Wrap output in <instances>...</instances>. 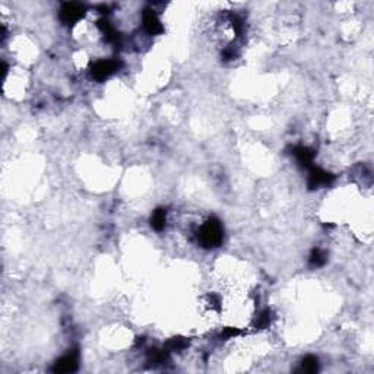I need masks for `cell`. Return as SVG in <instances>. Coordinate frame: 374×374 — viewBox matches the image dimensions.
<instances>
[{
	"instance_id": "6da1fadb",
	"label": "cell",
	"mask_w": 374,
	"mask_h": 374,
	"mask_svg": "<svg viewBox=\"0 0 374 374\" xmlns=\"http://www.w3.org/2000/svg\"><path fill=\"white\" fill-rule=\"evenodd\" d=\"M199 242L203 247H215L222 242V227L220 221L212 218L199 231Z\"/></svg>"
},
{
	"instance_id": "7a4b0ae2",
	"label": "cell",
	"mask_w": 374,
	"mask_h": 374,
	"mask_svg": "<svg viewBox=\"0 0 374 374\" xmlns=\"http://www.w3.org/2000/svg\"><path fill=\"white\" fill-rule=\"evenodd\" d=\"M120 67V63L117 60H99L92 66V76L97 81H104L113 75Z\"/></svg>"
},
{
	"instance_id": "3957f363",
	"label": "cell",
	"mask_w": 374,
	"mask_h": 374,
	"mask_svg": "<svg viewBox=\"0 0 374 374\" xmlns=\"http://www.w3.org/2000/svg\"><path fill=\"white\" fill-rule=\"evenodd\" d=\"M84 13L85 8L81 3H65L60 11V18L65 23H75L84 16Z\"/></svg>"
},
{
	"instance_id": "277c9868",
	"label": "cell",
	"mask_w": 374,
	"mask_h": 374,
	"mask_svg": "<svg viewBox=\"0 0 374 374\" xmlns=\"http://www.w3.org/2000/svg\"><path fill=\"white\" fill-rule=\"evenodd\" d=\"M332 180H333V176L329 173L322 171L319 168H311L310 177H308V187L316 189V187L323 186V184H329Z\"/></svg>"
},
{
	"instance_id": "5b68a950",
	"label": "cell",
	"mask_w": 374,
	"mask_h": 374,
	"mask_svg": "<svg viewBox=\"0 0 374 374\" xmlns=\"http://www.w3.org/2000/svg\"><path fill=\"white\" fill-rule=\"evenodd\" d=\"M143 28L151 35L159 34L163 31V23L158 19V16L155 15L154 11H145V13H143Z\"/></svg>"
},
{
	"instance_id": "8992f818",
	"label": "cell",
	"mask_w": 374,
	"mask_h": 374,
	"mask_svg": "<svg viewBox=\"0 0 374 374\" xmlns=\"http://www.w3.org/2000/svg\"><path fill=\"white\" fill-rule=\"evenodd\" d=\"M76 354L72 352V354H67L63 358H60L55 367V371L59 373H70L76 368Z\"/></svg>"
},
{
	"instance_id": "52a82bcc",
	"label": "cell",
	"mask_w": 374,
	"mask_h": 374,
	"mask_svg": "<svg viewBox=\"0 0 374 374\" xmlns=\"http://www.w3.org/2000/svg\"><path fill=\"white\" fill-rule=\"evenodd\" d=\"M294 154L297 156L298 161H300L303 165H306V167H310L311 161H313V158H314V152H313L311 149H308V148H304V146L297 148Z\"/></svg>"
},
{
	"instance_id": "ba28073f",
	"label": "cell",
	"mask_w": 374,
	"mask_h": 374,
	"mask_svg": "<svg viewBox=\"0 0 374 374\" xmlns=\"http://www.w3.org/2000/svg\"><path fill=\"white\" fill-rule=\"evenodd\" d=\"M151 225L154 227L156 231L163 230L165 225V212L163 209L155 210L152 218H151Z\"/></svg>"
},
{
	"instance_id": "9c48e42d",
	"label": "cell",
	"mask_w": 374,
	"mask_h": 374,
	"mask_svg": "<svg viewBox=\"0 0 374 374\" xmlns=\"http://www.w3.org/2000/svg\"><path fill=\"white\" fill-rule=\"evenodd\" d=\"M303 368H304V371H307V373L316 371V370H317V358H314V357H307V358L303 361Z\"/></svg>"
},
{
	"instance_id": "30bf717a",
	"label": "cell",
	"mask_w": 374,
	"mask_h": 374,
	"mask_svg": "<svg viewBox=\"0 0 374 374\" xmlns=\"http://www.w3.org/2000/svg\"><path fill=\"white\" fill-rule=\"evenodd\" d=\"M310 262H311V264H314V266H322V264L326 262V257H325V254L322 253L320 250H316V252H313V254H311Z\"/></svg>"
},
{
	"instance_id": "8fae6325",
	"label": "cell",
	"mask_w": 374,
	"mask_h": 374,
	"mask_svg": "<svg viewBox=\"0 0 374 374\" xmlns=\"http://www.w3.org/2000/svg\"><path fill=\"white\" fill-rule=\"evenodd\" d=\"M268 325H269V311H263V313L259 316L257 326H259V328H266Z\"/></svg>"
}]
</instances>
